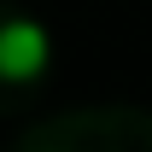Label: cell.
I'll return each instance as SVG.
<instances>
[{"mask_svg": "<svg viewBox=\"0 0 152 152\" xmlns=\"http://www.w3.org/2000/svg\"><path fill=\"white\" fill-rule=\"evenodd\" d=\"M47 58H53V41H47L41 23H29V18L0 23V76H6V82H29V76H41Z\"/></svg>", "mask_w": 152, "mask_h": 152, "instance_id": "obj_1", "label": "cell"}]
</instances>
